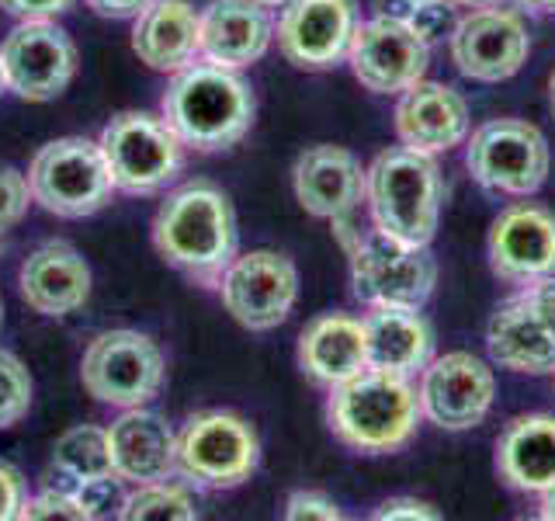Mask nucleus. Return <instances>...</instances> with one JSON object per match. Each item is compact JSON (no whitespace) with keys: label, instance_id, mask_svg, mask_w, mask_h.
<instances>
[{"label":"nucleus","instance_id":"obj_5","mask_svg":"<svg viewBox=\"0 0 555 521\" xmlns=\"http://www.w3.org/2000/svg\"><path fill=\"white\" fill-rule=\"evenodd\" d=\"M31 199L49 216L87 219L101 213L115 195V181L98 139L60 136L35 150L28 164Z\"/></svg>","mask_w":555,"mask_h":521},{"label":"nucleus","instance_id":"obj_18","mask_svg":"<svg viewBox=\"0 0 555 521\" xmlns=\"http://www.w3.org/2000/svg\"><path fill=\"white\" fill-rule=\"evenodd\" d=\"M486 257L500 282L531 285L555 275V213L538 202H514L493 219Z\"/></svg>","mask_w":555,"mask_h":521},{"label":"nucleus","instance_id":"obj_15","mask_svg":"<svg viewBox=\"0 0 555 521\" xmlns=\"http://www.w3.org/2000/svg\"><path fill=\"white\" fill-rule=\"evenodd\" d=\"M451 63L462 77L476 84H500L520 74L531 56V35L514 8L465 11L448 35Z\"/></svg>","mask_w":555,"mask_h":521},{"label":"nucleus","instance_id":"obj_33","mask_svg":"<svg viewBox=\"0 0 555 521\" xmlns=\"http://www.w3.org/2000/svg\"><path fill=\"white\" fill-rule=\"evenodd\" d=\"M28 205H35L28 174L14 164H0V237L11 233L28 216Z\"/></svg>","mask_w":555,"mask_h":521},{"label":"nucleus","instance_id":"obj_42","mask_svg":"<svg viewBox=\"0 0 555 521\" xmlns=\"http://www.w3.org/2000/svg\"><path fill=\"white\" fill-rule=\"evenodd\" d=\"M451 8H465V11H476V8H493L503 4V0H448Z\"/></svg>","mask_w":555,"mask_h":521},{"label":"nucleus","instance_id":"obj_38","mask_svg":"<svg viewBox=\"0 0 555 521\" xmlns=\"http://www.w3.org/2000/svg\"><path fill=\"white\" fill-rule=\"evenodd\" d=\"M375 521H392V518H406V521H438L441 511L434 508V504L427 500H416V497H389V500H382L375 514Z\"/></svg>","mask_w":555,"mask_h":521},{"label":"nucleus","instance_id":"obj_29","mask_svg":"<svg viewBox=\"0 0 555 521\" xmlns=\"http://www.w3.org/2000/svg\"><path fill=\"white\" fill-rule=\"evenodd\" d=\"M121 521H195L198 518V497L195 486L181 476L139 483L126 494L121 504Z\"/></svg>","mask_w":555,"mask_h":521},{"label":"nucleus","instance_id":"obj_34","mask_svg":"<svg viewBox=\"0 0 555 521\" xmlns=\"http://www.w3.org/2000/svg\"><path fill=\"white\" fill-rule=\"evenodd\" d=\"M17 521H87V518L77 497L69 494L66 486L49 483L46 491H39L35 497H25V508Z\"/></svg>","mask_w":555,"mask_h":521},{"label":"nucleus","instance_id":"obj_41","mask_svg":"<svg viewBox=\"0 0 555 521\" xmlns=\"http://www.w3.org/2000/svg\"><path fill=\"white\" fill-rule=\"evenodd\" d=\"M520 8L538 11V14H555V0H517Z\"/></svg>","mask_w":555,"mask_h":521},{"label":"nucleus","instance_id":"obj_35","mask_svg":"<svg viewBox=\"0 0 555 521\" xmlns=\"http://www.w3.org/2000/svg\"><path fill=\"white\" fill-rule=\"evenodd\" d=\"M288 521H340L344 511L334 497H326L320 491H292L285 497V511Z\"/></svg>","mask_w":555,"mask_h":521},{"label":"nucleus","instance_id":"obj_4","mask_svg":"<svg viewBox=\"0 0 555 521\" xmlns=\"http://www.w3.org/2000/svg\"><path fill=\"white\" fill-rule=\"evenodd\" d=\"M444 181L438 161L410 147H389L364 167V205L372 226L406 243H427L438 233Z\"/></svg>","mask_w":555,"mask_h":521},{"label":"nucleus","instance_id":"obj_1","mask_svg":"<svg viewBox=\"0 0 555 521\" xmlns=\"http://www.w3.org/2000/svg\"><path fill=\"white\" fill-rule=\"evenodd\" d=\"M153 247L191 282L216 289L222 271L240 254V226L230 195L208 178L167 191L150 226Z\"/></svg>","mask_w":555,"mask_h":521},{"label":"nucleus","instance_id":"obj_26","mask_svg":"<svg viewBox=\"0 0 555 521\" xmlns=\"http://www.w3.org/2000/svg\"><path fill=\"white\" fill-rule=\"evenodd\" d=\"M493 466L500 480L520 494H545L555 486V417L520 414L500 431Z\"/></svg>","mask_w":555,"mask_h":521},{"label":"nucleus","instance_id":"obj_32","mask_svg":"<svg viewBox=\"0 0 555 521\" xmlns=\"http://www.w3.org/2000/svg\"><path fill=\"white\" fill-rule=\"evenodd\" d=\"M375 8H378L375 14L399 17V22L413 25L430 42L434 35H438L451 4H448V0H375Z\"/></svg>","mask_w":555,"mask_h":521},{"label":"nucleus","instance_id":"obj_39","mask_svg":"<svg viewBox=\"0 0 555 521\" xmlns=\"http://www.w3.org/2000/svg\"><path fill=\"white\" fill-rule=\"evenodd\" d=\"M98 17H108V22H132V17L143 11L150 0H83Z\"/></svg>","mask_w":555,"mask_h":521},{"label":"nucleus","instance_id":"obj_11","mask_svg":"<svg viewBox=\"0 0 555 521\" xmlns=\"http://www.w3.org/2000/svg\"><path fill=\"white\" fill-rule=\"evenodd\" d=\"M486 352L517 376L555 372V275L520 285L486 323Z\"/></svg>","mask_w":555,"mask_h":521},{"label":"nucleus","instance_id":"obj_19","mask_svg":"<svg viewBox=\"0 0 555 521\" xmlns=\"http://www.w3.org/2000/svg\"><path fill=\"white\" fill-rule=\"evenodd\" d=\"M396 136L399 143L438 156L462 147L473 129V112L462 91L441 80H416L396 101Z\"/></svg>","mask_w":555,"mask_h":521},{"label":"nucleus","instance_id":"obj_6","mask_svg":"<svg viewBox=\"0 0 555 521\" xmlns=\"http://www.w3.org/2000/svg\"><path fill=\"white\" fill-rule=\"evenodd\" d=\"M257 466V428L236 410H198L178 428V476L195 491H236Z\"/></svg>","mask_w":555,"mask_h":521},{"label":"nucleus","instance_id":"obj_30","mask_svg":"<svg viewBox=\"0 0 555 521\" xmlns=\"http://www.w3.org/2000/svg\"><path fill=\"white\" fill-rule=\"evenodd\" d=\"M35 382L25 369V361L8 347H0V431L14 428L31 410Z\"/></svg>","mask_w":555,"mask_h":521},{"label":"nucleus","instance_id":"obj_12","mask_svg":"<svg viewBox=\"0 0 555 521\" xmlns=\"http://www.w3.org/2000/svg\"><path fill=\"white\" fill-rule=\"evenodd\" d=\"M219 300L225 313L254 334L282 327L299 303V268L282 251L257 247L236 254L219 278Z\"/></svg>","mask_w":555,"mask_h":521},{"label":"nucleus","instance_id":"obj_43","mask_svg":"<svg viewBox=\"0 0 555 521\" xmlns=\"http://www.w3.org/2000/svg\"><path fill=\"white\" fill-rule=\"evenodd\" d=\"M548 104H552V112H555V66H552V74H548Z\"/></svg>","mask_w":555,"mask_h":521},{"label":"nucleus","instance_id":"obj_13","mask_svg":"<svg viewBox=\"0 0 555 521\" xmlns=\"http://www.w3.org/2000/svg\"><path fill=\"white\" fill-rule=\"evenodd\" d=\"M77 46L56 22H17L0 42L8 94L28 104L56 101L77 77Z\"/></svg>","mask_w":555,"mask_h":521},{"label":"nucleus","instance_id":"obj_22","mask_svg":"<svg viewBox=\"0 0 555 521\" xmlns=\"http://www.w3.org/2000/svg\"><path fill=\"white\" fill-rule=\"evenodd\" d=\"M274 11L257 0H208L198 25V60L222 69H247L268 56Z\"/></svg>","mask_w":555,"mask_h":521},{"label":"nucleus","instance_id":"obj_44","mask_svg":"<svg viewBox=\"0 0 555 521\" xmlns=\"http://www.w3.org/2000/svg\"><path fill=\"white\" fill-rule=\"evenodd\" d=\"M257 4H264V8H271V11H274V8L282 11V8L288 4V0H257Z\"/></svg>","mask_w":555,"mask_h":521},{"label":"nucleus","instance_id":"obj_37","mask_svg":"<svg viewBox=\"0 0 555 521\" xmlns=\"http://www.w3.org/2000/svg\"><path fill=\"white\" fill-rule=\"evenodd\" d=\"M25 476L0 459V521H17L25 508Z\"/></svg>","mask_w":555,"mask_h":521},{"label":"nucleus","instance_id":"obj_8","mask_svg":"<svg viewBox=\"0 0 555 521\" xmlns=\"http://www.w3.org/2000/svg\"><path fill=\"white\" fill-rule=\"evenodd\" d=\"M80 382L98 404L129 410L146 407L167 382V358L150 334L132 327L101 330L83 347Z\"/></svg>","mask_w":555,"mask_h":521},{"label":"nucleus","instance_id":"obj_36","mask_svg":"<svg viewBox=\"0 0 555 521\" xmlns=\"http://www.w3.org/2000/svg\"><path fill=\"white\" fill-rule=\"evenodd\" d=\"M74 8V0H0V11L17 22H56Z\"/></svg>","mask_w":555,"mask_h":521},{"label":"nucleus","instance_id":"obj_24","mask_svg":"<svg viewBox=\"0 0 555 521\" xmlns=\"http://www.w3.org/2000/svg\"><path fill=\"white\" fill-rule=\"evenodd\" d=\"M198 25L202 8L191 0H150L132 17V52L153 74H178L198 63Z\"/></svg>","mask_w":555,"mask_h":521},{"label":"nucleus","instance_id":"obj_46","mask_svg":"<svg viewBox=\"0 0 555 521\" xmlns=\"http://www.w3.org/2000/svg\"><path fill=\"white\" fill-rule=\"evenodd\" d=\"M0 327H4V303H0Z\"/></svg>","mask_w":555,"mask_h":521},{"label":"nucleus","instance_id":"obj_20","mask_svg":"<svg viewBox=\"0 0 555 521\" xmlns=\"http://www.w3.org/2000/svg\"><path fill=\"white\" fill-rule=\"evenodd\" d=\"M94 289V275L87 257L69 240H46L17 268L22 303L39 317L60 320L87 306Z\"/></svg>","mask_w":555,"mask_h":521},{"label":"nucleus","instance_id":"obj_25","mask_svg":"<svg viewBox=\"0 0 555 521\" xmlns=\"http://www.w3.org/2000/svg\"><path fill=\"white\" fill-rule=\"evenodd\" d=\"M369 369L413 379L434 355V330L421 309L375 306L361 317Z\"/></svg>","mask_w":555,"mask_h":521},{"label":"nucleus","instance_id":"obj_2","mask_svg":"<svg viewBox=\"0 0 555 521\" xmlns=\"http://www.w3.org/2000/svg\"><path fill=\"white\" fill-rule=\"evenodd\" d=\"M160 115L188 150L222 153L233 150L254 129L257 98L254 87L240 77V69H222L198 60L170 74Z\"/></svg>","mask_w":555,"mask_h":521},{"label":"nucleus","instance_id":"obj_31","mask_svg":"<svg viewBox=\"0 0 555 521\" xmlns=\"http://www.w3.org/2000/svg\"><path fill=\"white\" fill-rule=\"evenodd\" d=\"M126 486H129L126 480L108 473V476H94V480H83L77 486H69V494L77 497L87 521H98V518H118L121 514V504H126V494H129Z\"/></svg>","mask_w":555,"mask_h":521},{"label":"nucleus","instance_id":"obj_3","mask_svg":"<svg viewBox=\"0 0 555 521\" xmlns=\"http://www.w3.org/2000/svg\"><path fill=\"white\" fill-rule=\"evenodd\" d=\"M421 421V399L403 376L361 369L358 376L330 386L326 396L330 434L361 456H392L406 448Z\"/></svg>","mask_w":555,"mask_h":521},{"label":"nucleus","instance_id":"obj_23","mask_svg":"<svg viewBox=\"0 0 555 521\" xmlns=\"http://www.w3.org/2000/svg\"><path fill=\"white\" fill-rule=\"evenodd\" d=\"M108 452L112 473L129 486L178 476V431L150 404L118 410L108 424Z\"/></svg>","mask_w":555,"mask_h":521},{"label":"nucleus","instance_id":"obj_14","mask_svg":"<svg viewBox=\"0 0 555 521\" xmlns=\"http://www.w3.org/2000/svg\"><path fill=\"white\" fill-rule=\"evenodd\" d=\"M430 42L413 25L389 14H375L369 22H358L347 66L364 91L382 98H399L416 80L427 77Z\"/></svg>","mask_w":555,"mask_h":521},{"label":"nucleus","instance_id":"obj_16","mask_svg":"<svg viewBox=\"0 0 555 521\" xmlns=\"http://www.w3.org/2000/svg\"><path fill=\"white\" fill-rule=\"evenodd\" d=\"M496 396V376L473 352H448L430 358L421 369V399L424 421L441 431H473L486 421Z\"/></svg>","mask_w":555,"mask_h":521},{"label":"nucleus","instance_id":"obj_40","mask_svg":"<svg viewBox=\"0 0 555 521\" xmlns=\"http://www.w3.org/2000/svg\"><path fill=\"white\" fill-rule=\"evenodd\" d=\"M538 508H542L538 511L542 518H555V486H548L545 494H538Z\"/></svg>","mask_w":555,"mask_h":521},{"label":"nucleus","instance_id":"obj_21","mask_svg":"<svg viewBox=\"0 0 555 521\" xmlns=\"http://www.w3.org/2000/svg\"><path fill=\"white\" fill-rule=\"evenodd\" d=\"M292 191L302 213L312 219H344L354 216L364 202V167L347 147L317 143L295 156Z\"/></svg>","mask_w":555,"mask_h":521},{"label":"nucleus","instance_id":"obj_10","mask_svg":"<svg viewBox=\"0 0 555 521\" xmlns=\"http://www.w3.org/2000/svg\"><path fill=\"white\" fill-rule=\"evenodd\" d=\"M465 167L493 195L528 199L548 181L552 150L545 132L525 118H490L465 139Z\"/></svg>","mask_w":555,"mask_h":521},{"label":"nucleus","instance_id":"obj_9","mask_svg":"<svg viewBox=\"0 0 555 521\" xmlns=\"http://www.w3.org/2000/svg\"><path fill=\"white\" fill-rule=\"evenodd\" d=\"M347 257H351V292L369 309H421L438 282V260L427 251V243L396 240L375 226L361 230V237L347 247Z\"/></svg>","mask_w":555,"mask_h":521},{"label":"nucleus","instance_id":"obj_27","mask_svg":"<svg viewBox=\"0 0 555 521\" xmlns=\"http://www.w3.org/2000/svg\"><path fill=\"white\" fill-rule=\"evenodd\" d=\"M299 369L326 390L369 369L361 317H351V313L312 317L299 334Z\"/></svg>","mask_w":555,"mask_h":521},{"label":"nucleus","instance_id":"obj_17","mask_svg":"<svg viewBox=\"0 0 555 521\" xmlns=\"http://www.w3.org/2000/svg\"><path fill=\"white\" fill-rule=\"evenodd\" d=\"M358 22L354 0H288L278 11L274 42L295 69L323 74L347 63Z\"/></svg>","mask_w":555,"mask_h":521},{"label":"nucleus","instance_id":"obj_45","mask_svg":"<svg viewBox=\"0 0 555 521\" xmlns=\"http://www.w3.org/2000/svg\"><path fill=\"white\" fill-rule=\"evenodd\" d=\"M0 94H8V84H4V69H0Z\"/></svg>","mask_w":555,"mask_h":521},{"label":"nucleus","instance_id":"obj_7","mask_svg":"<svg viewBox=\"0 0 555 521\" xmlns=\"http://www.w3.org/2000/svg\"><path fill=\"white\" fill-rule=\"evenodd\" d=\"M98 143L108 161L115 191H126V195H160L184 170L188 147L160 112H118L101 129Z\"/></svg>","mask_w":555,"mask_h":521},{"label":"nucleus","instance_id":"obj_28","mask_svg":"<svg viewBox=\"0 0 555 521\" xmlns=\"http://www.w3.org/2000/svg\"><path fill=\"white\" fill-rule=\"evenodd\" d=\"M112 473V452H108V428L101 424H74L66 428L49 459V483L77 486L83 480L108 476Z\"/></svg>","mask_w":555,"mask_h":521}]
</instances>
